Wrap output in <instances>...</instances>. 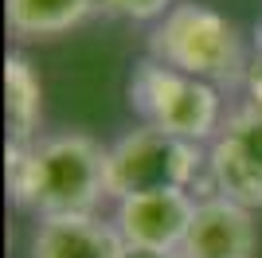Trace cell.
Wrapping results in <instances>:
<instances>
[{
  "instance_id": "1",
  "label": "cell",
  "mask_w": 262,
  "mask_h": 258,
  "mask_svg": "<svg viewBox=\"0 0 262 258\" xmlns=\"http://www.w3.org/2000/svg\"><path fill=\"white\" fill-rule=\"evenodd\" d=\"M8 192L35 215L98 211L110 200L106 149L86 133H55L35 145L8 141Z\"/></svg>"
},
{
  "instance_id": "2",
  "label": "cell",
  "mask_w": 262,
  "mask_h": 258,
  "mask_svg": "<svg viewBox=\"0 0 262 258\" xmlns=\"http://www.w3.org/2000/svg\"><path fill=\"white\" fill-rule=\"evenodd\" d=\"M149 59L184 71L192 78L219 86V90H235L247 82V47H243L235 24L223 12L184 0L172 4L149 32Z\"/></svg>"
},
{
  "instance_id": "3",
  "label": "cell",
  "mask_w": 262,
  "mask_h": 258,
  "mask_svg": "<svg viewBox=\"0 0 262 258\" xmlns=\"http://www.w3.org/2000/svg\"><path fill=\"white\" fill-rule=\"evenodd\" d=\"M208 172V153L200 141L164 133L157 125L129 129L106 149V188L110 200H125L157 188H196Z\"/></svg>"
},
{
  "instance_id": "4",
  "label": "cell",
  "mask_w": 262,
  "mask_h": 258,
  "mask_svg": "<svg viewBox=\"0 0 262 258\" xmlns=\"http://www.w3.org/2000/svg\"><path fill=\"white\" fill-rule=\"evenodd\" d=\"M129 106L145 118V125H157L164 133L188 141H211L223 125V94L219 86L192 78L184 71L145 59L133 67L129 78Z\"/></svg>"
},
{
  "instance_id": "5",
  "label": "cell",
  "mask_w": 262,
  "mask_h": 258,
  "mask_svg": "<svg viewBox=\"0 0 262 258\" xmlns=\"http://www.w3.org/2000/svg\"><path fill=\"white\" fill-rule=\"evenodd\" d=\"M114 204H118L114 227L129 247L180 250L200 200L188 188H157V192H137L125 200H114Z\"/></svg>"
},
{
  "instance_id": "6",
  "label": "cell",
  "mask_w": 262,
  "mask_h": 258,
  "mask_svg": "<svg viewBox=\"0 0 262 258\" xmlns=\"http://www.w3.org/2000/svg\"><path fill=\"white\" fill-rule=\"evenodd\" d=\"M254 211L227 196H200L184 235V258H254Z\"/></svg>"
},
{
  "instance_id": "7",
  "label": "cell",
  "mask_w": 262,
  "mask_h": 258,
  "mask_svg": "<svg viewBox=\"0 0 262 258\" xmlns=\"http://www.w3.org/2000/svg\"><path fill=\"white\" fill-rule=\"evenodd\" d=\"M121 250L125 239L98 211L39 215L32 231V258H121Z\"/></svg>"
},
{
  "instance_id": "8",
  "label": "cell",
  "mask_w": 262,
  "mask_h": 258,
  "mask_svg": "<svg viewBox=\"0 0 262 258\" xmlns=\"http://www.w3.org/2000/svg\"><path fill=\"white\" fill-rule=\"evenodd\" d=\"M98 8L102 0H4V20L16 39L35 43L75 32Z\"/></svg>"
},
{
  "instance_id": "9",
  "label": "cell",
  "mask_w": 262,
  "mask_h": 258,
  "mask_svg": "<svg viewBox=\"0 0 262 258\" xmlns=\"http://www.w3.org/2000/svg\"><path fill=\"white\" fill-rule=\"evenodd\" d=\"M4 114H8V141L35 145L39 118H43V82L24 51H8L4 59Z\"/></svg>"
},
{
  "instance_id": "10",
  "label": "cell",
  "mask_w": 262,
  "mask_h": 258,
  "mask_svg": "<svg viewBox=\"0 0 262 258\" xmlns=\"http://www.w3.org/2000/svg\"><path fill=\"white\" fill-rule=\"evenodd\" d=\"M208 180L219 196H227L235 204L251 207V211L262 207V168L223 137H215L208 149Z\"/></svg>"
},
{
  "instance_id": "11",
  "label": "cell",
  "mask_w": 262,
  "mask_h": 258,
  "mask_svg": "<svg viewBox=\"0 0 262 258\" xmlns=\"http://www.w3.org/2000/svg\"><path fill=\"white\" fill-rule=\"evenodd\" d=\"M219 137L231 141L243 157H251V161L262 168V110L258 106L247 102V106L231 110L227 118H223V125H219Z\"/></svg>"
},
{
  "instance_id": "12",
  "label": "cell",
  "mask_w": 262,
  "mask_h": 258,
  "mask_svg": "<svg viewBox=\"0 0 262 258\" xmlns=\"http://www.w3.org/2000/svg\"><path fill=\"white\" fill-rule=\"evenodd\" d=\"M176 0H102V12L121 20H161Z\"/></svg>"
},
{
  "instance_id": "13",
  "label": "cell",
  "mask_w": 262,
  "mask_h": 258,
  "mask_svg": "<svg viewBox=\"0 0 262 258\" xmlns=\"http://www.w3.org/2000/svg\"><path fill=\"white\" fill-rule=\"evenodd\" d=\"M243 86H247V102L262 110V47H258V59H254L251 71H247V82Z\"/></svg>"
},
{
  "instance_id": "14",
  "label": "cell",
  "mask_w": 262,
  "mask_h": 258,
  "mask_svg": "<svg viewBox=\"0 0 262 258\" xmlns=\"http://www.w3.org/2000/svg\"><path fill=\"white\" fill-rule=\"evenodd\" d=\"M121 258H184L180 250H157V247H129L125 243V250H121Z\"/></svg>"
}]
</instances>
